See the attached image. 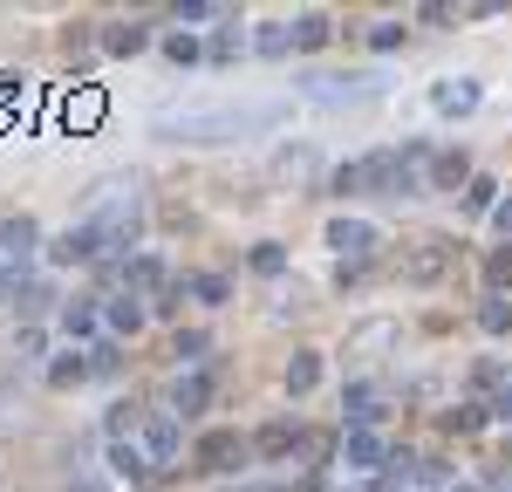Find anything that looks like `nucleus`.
<instances>
[{"label": "nucleus", "instance_id": "1", "mask_svg": "<svg viewBox=\"0 0 512 492\" xmlns=\"http://www.w3.org/2000/svg\"><path fill=\"white\" fill-rule=\"evenodd\" d=\"M287 117L280 103H253V110H192V117H164L158 137L164 144H233V137H253V130H274Z\"/></svg>", "mask_w": 512, "mask_h": 492}, {"label": "nucleus", "instance_id": "2", "mask_svg": "<svg viewBox=\"0 0 512 492\" xmlns=\"http://www.w3.org/2000/svg\"><path fill=\"white\" fill-rule=\"evenodd\" d=\"M431 158V144H403V151H369L362 164V192H376V199H417L424 185H417V164Z\"/></svg>", "mask_w": 512, "mask_h": 492}, {"label": "nucleus", "instance_id": "3", "mask_svg": "<svg viewBox=\"0 0 512 492\" xmlns=\"http://www.w3.org/2000/svg\"><path fill=\"white\" fill-rule=\"evenodd\" d=\"M301 96H315L328 110H342V103H369V96H383V76H301Z\"/></svg>", "mask_w": 512, "mask_h": 492}, {"label": "nucleus", "instance_id": "4", "mask_svg": "<svg viewBox=\"0 0 512 492\" xmlns=\"http://www.w3.org/2000/svg\"><path fill=\"white\" fill-rule=\"evenodd\" d=\"M444 267H451V240H417L410 246V253H403V267H396V274H403V287H431V281H444Z\"/></svg>", "mask_w": 512, "mask_h": 492}, {"label": "nucleus", "instance_id": "5", "mask_svg": "<svg viewBox=\"0 0 512 492\" xmlns=\"http://www.w3.org/2000/svg\"><path fill=\"white\" fill-rule=\"evenodd\" d=\"M478 103H485L478 76H444V82H431V110H437V117H472Z\"/></svg>", "mask_w": 512, "mask_h": 492}, {"label": "nucleus", "instance_id": "6", "mask_svg": "<svg viewBox=\"0 0 512 492\" xmlns=\"http://www.w3.org/2000/svg\"><path fill=\"white\" fill-rule=\"evenodd\" d=\"M328 246L342 253V267H362L376 253V226L369 219H328Z\"/></svg>", "mask_w": 512, "mask_h": 492}, {"label": "nucleus", "instance_id": "7", "mask_svg": "<svg viewBox=\"0 0 512 492\" xmlns=\"http://www.w3.org/2000/svg\"><path fill=\"white\" fill-rule=\"evenodd\" d=\"M96 253H103V233L82 219V226H69V233L48 240V267H82V260H96Z\"/></svg>", "mask_w": 512, "mask_h": 492}, {"label": "nucleus", "instance_id": "8", "mask_svg": "<svg viewBox=\"0 0 512 492\" xmlns=\"http://www.w3.org/2000/svg\"><path fill=\"white\" fill-rule=\"evenodd\" d=\"M246 438H239V431H205V438H198V472H239V465H246Z\"/></svg>", "mask_w": 512, "mask_h": 492}, {"label": "nucleus", "instance_id": "9", "mask_svg": "<svg viewBox=\"0 0 512 492\" xmlns=\"http://www.w3.org/2000/svg\"><path fill=\"white\" fill-rule=\"evenodd\" d=\"M342 465H349V472H383V465H390V445H383L376 431H349V438H342Z\"/></svg>", "mask_w": 512, "mask_h": 492}, {"label": "nucleus", "instance_id": "10", "mask_svg": "<svg viewBox=\"0 0 512 492\" xmlns=\"http://www.w3.org/2000/svg\"><path fill=\"white\" fill-rule=\"evenodd\" d=\"M205 404H212V383H205V369H185V376L171 383V417L185 424V417H198Z\"/></svg>", "mask_w": 512, "mask_h": 492}, {"label": "nucleus", "instance_id": "11", "mask_svg": "<svg viewBox=\"0 0 512 492\" xmlns=\"http://www.w3.org/2000/svg\"><path fill=\"white\" fill-rule=\"evenodd\" d=\"M280 383H287V397H308V390L321 383V349H294L287 369H280Z\"/></svg>", "mask_w": 512, "mask_h": 492}, {"label": "nucleus", "instance_id": "12", "mask_svg": "<svg viewBox=\"0 0 512 492\" xmlns=\"http://www.w3.org/2000/svg\"><path fill=\"white\" fill-rule=\"evenodd\" d=\"M35 246H41V226L28 212H21V219H0V253H7V260H28Z\"/></svg>", "mask_w": 512, "mask_h": 492}, {"label": "nucleus", "instance_id": "13", "mask_svg": "<svg viewBox=\"0 0 512 492\" xmlns=\"http://www.w3.org/2000/svg\"><path fill=\"white\" fill-rule=\"evenodd\" d=\"M151 48V28L144 21H110L103 28V55H144Z\"/></svg>", "mask_w": 512, "mask_h": 492}, {"label": "nucleus", "instance_id": "14", "mask_svg": "<svg viewBox=\"0 0 512 492\" xmlns=\"http://www.w3.org/2000/svg\"><path fill=\"white\" fill-rule=\"evenodd\" d=\"M458 185H472L465 151H437V158H431V192H458Z\"/></svg>", "mask_w": 512, "mask_h": 492}, {"label": "nucleus", "instance_id": "15", "mask_svg": "<svg viewBox=\"0 0 512 492\" xmlns=\"http://www.w3.org/2000/svg\"><path fill=\"white\" fill-rule=\"evenodd\" d=\"M144 445H151V458H158V465L178 451V417H171V410H158V417L144 424Z\"/></svg>", "mask_w": 512, "mask_h": 492}, {"label": "nucleus", "instance_id": "16", "mask_svg": "<svg viewBox=\"0 0 512 492\" xmlns=\"http://www.w3.org/2000/svg\"><path fill=\"white\" fill-rule=\"evenodd\" d=\"M110 472H117V479H151V458L130 445V438H117V445H110Z\"/></svg>", "mask_w": 512, "mask_h": 492}, {"label": "nucleus", "instance_id": "17", "mask_svg": "<svg viewBox=\"0 0 512 492\" xmlns=\"http://www.w3.org/2000/svg\"><path fill=\"white\" fill-rule=\"evenodd\" d=\"M294 445H301V431H294L287 417H280V424H267V431L253 438V451H260V458H287V451H294Z\"/></svg>", "mask_w": 512, "mask_h": 492}, {"label": "nucleus", "instance_id": "18", "mask_svg": "<svg viewBox=\"0 0 512 492\" xmlns=\"http://www.w3.org/2000/svg\"><path fill=\"white\" fill-rule=\"evenodd\" d=\"M253 48H260L267 62H280V55L294 48V21H260V35H253Z\"/></svg>", "mask_w": 512, "mask_h": 492}, {"label": "nucleus", "instance_id": "19", "mask_svg": "<svg viewBox=\"0 0 512 492\" xmlns=\"http://www.w3.org/2000/svg\"><path fill=\"white\" fill-rule=\"evenodd\" d=\"M62 117L76 123V130H89V123L103 117V89H96V82H89V89H82V96H69V103H62Z\"/></svg>", "mask_w": 512, "mask_h": 492}, {"label": "nucleus", "instance_id": "20", "mask_svg": "<svg viewBox=\"0 0 512 492\" xmlns=\"http://www.w3.org/2000/svg\"><path fill=\"white\" fill-rule=\"evenodd\" d=\"M328 35H335L328 14H294V48H328Z\"/></svg>", "mask_w": 512, "mask_h": 492}, {"label": "nucleus", "instance_id": "21", "mask_svg": "<svg viewBox=\"0 0 512 492\" xmlns=\"http://www.w3.org/2000/svg\"><path fill=\"white\" fill-rule=\"evenodd\" d=\"M103 322L117 328V335H137V328H144V301H137V294H123V301L103 308Z\"/></svg>", "mask_w": 512, "mask_h": 492}, {"label": "nucleus", "instance_id": "22", "mask_svg": "<svg viewBox=\"0 0 512 492\" xmlns=\"http://www.w3.org/2000/svg\"><path fill=\"white\" fill-rule=\"evenodd\" d=\"M82 376H89V349H69L62 363H48V383H55V390H76Z\"/></svg>", "mask_w": 512, "mask_h": 492}, {"label": "nucleus", "instance_id": "23", "mask_svg": "<svg viewBox=\"0 0 512 492\" xmlns=\"http://www.w3.org/2000/svg\"><path fill=\"white\" fill-rule=\"evenodd\" d=\"M239 48H246V41H239V14H219V35H212L205 55H212V62H233Z\"/></svg>", "mask_w": 512, "mask_h": 492}, {"label": "nucleus", "instance_id": "24", "mask_svg": "<svg viewBox=\"0 0 512 492\" xmlns=\"http://www.w3.org/2000/svg\"><path fill=\"white\" fill-rule=\"evenodd\" d=\"M478 328H485V335H506V328H512V301H506V294H485V308H478Z\"/></svg>", "mask_w": 512, "mask_h": 492}, {"label": "nucleus", "instance_id": "25", "mask_svg": "<svg viewBox=\"0 0 512 492\" xmlns=\"http://www.w3.org/2000/svg\"><path fill=\"white\" fill-rule=\"evenodd\" d=\"M123 281H130V287H164V260H151V253H144V260H130V267H123Z\"/></svg>", "mask_w": 512, "mask_h": 492}, {"label": "nucleus", "instance_id": "26", "mask_svg": "<svg viewBox=\"0 0 512 492\" xmlns=\"http://www.w3.org/2000/svg\"><path fill=\"white\" fill-rule=\"evenodd\" d=\"M410 472H417V479H424V486H458V479H451V465H444V458H410Z\"/></svg>", "mask_w": 512, "mask_h": 492}, {"label": "nucleus", "instance_id": "27", "mask_svg": "<svg viewBox=\"0 0 512 492\" xmlns=\"http://www.w3.org/2000/svg\"><path fill=\"white\" fill-rule=\"evenodd\" d=\"M390 335H396V322H362V328L349 335V349H383Z\"/></svg>", "mask_w": 512, "mask_h": 492}, {"label": "nucleus", "instance_id": "28", "mask_svg": "<svg viewBox=\"0 0 512 492\" xmlns=\"http://www.w3.org/2000/svg\"><path fill=\"white\" fill-rule=\"evenodd\" d=\"M492 205H499V185L492 178H472L465 185V212H492Z\"/></svg>", "mask_w": 512, "mask_h": 492}, {"label": "nucleus", "instance_id": "29", "mask_svg": "<svg viewBox=\"0 0 512 492\" xmlns=\"http://www.w3.org/2000/svg\"><path fill=\"white\" fill-rule=\"evenodd\" d=\"M62 328H69V335H96V308H89V301H69V308H62Z\"/></svg>", "mask_w": 512, "mask_h": 492}, {"label": "nucleus", "instance_id": "30", "mask_svg": "<svg viewBox=\"0 0 512 492\" xmlns=\"http://www.w3.org/2000/svg\"><path fill=\"white\" fill-rule=\"evenodd\" d=\"M192 294L205 301V308H219V301H226L233 287H226V274H198V281H192Z\"/></svg>", "mask_w": 512, "mask_h": 492}, {"label": "nucleus", "instance_id": "31", "mask_svg": "<svg viewBox=\"0 0 512 492\" xmlns=\"http://www.w3.org/2000/svg\"><path fill=\"white\" fill-rule=\"evenodd\" d=\"M280 267H287L280 240H260V246H253V274H280Z\"/></svg>", "mask_w": 512, "mask_h": 492}, {"label": "nucleus", "instance_id": "32", "mask_svg": "<svg viewBox=\"0 0 512 492\" xmlns=\"http://www.w3.org/2000/svg\"><path fill=\"white\" fill-rule=\"evenodd\" d=\"M485 424V404H458V410H444V431H478Z\"/></svg>", "mask_w": 512, "mask_h": 492}, {"label": "nucleus", "instance_id": "33", "mask_svg": "<svg viewBox=\"0 0 512 492\" xmlns=\"http://www.w3.org/2000/svg\"><path fill=\"white\" fill-rule=\"evenodd\" d=\"M164 55H171V62H198L205 48H198L192 35H164Z\"/></svg>", "mask_w": 512, "mask_h": 492}, {"label": "nucleus", "instance_id": "34", "mask_svg": "<svg viewBox=\"0 0 512 492\" xmlns=\"http://www.w3.org/2000/svg\"><path fill=\"white\" fill-rule=\"evenodd\" d=\"M485 281H492V287H506V281H512V246H499V253L485 260Z\"/></svg>", "mask_w": 512, "mask_h": 492}, {"label": "nucleus", "instance_id": "35", "mask_svg": "<svg viewBox=\"0 0 512 492\" xmlns=\"http://www.w3.org/2000/svg\"><path fill=\"white\" fill-rule=\"evenodd\" d=\"M396 41H403V21H376V28H369V48H383V55H390Z\"/></svg>", "mask_w": 512, "mask_h": 492}, {"label": "nucleus", "instance_id": "36", "mask_svg": "<svg viewBox=\"0 0 512 492\" xmlns=\"http://www.w3.org/2000/svg\"><path fill=\"white\" fill-rule=\"evenodd\" d=\"M178 21H219V7L212 0H178Z\"/></svg>", "mask_w": 512, "mask_h": 492}, {"label": "nucleus", "instance_id": "37", "mask_svg": "<svg viewBox=\"0 0 512 492\" xmlns=\"http://www.w3.org/2000/svg\"><path fill=\"white\" fill-rule=\"evenodd\" d=\"M110 369H117V349H110V342H96V349H89V376H110Z\"/></svg>", "mask_w": 512, "mask_h": 492}, {"label": "nucleus", "instance_id": "38", "mask_svg": "<svg viewBox=\"0 0 512 492\" xmlns=\"http://www.w3.org/2000/svg\"><path fill=\"white\" fill-rule=\"evenodd\" d=\"M171 356H178V363H198V356H205V335H198V328H192V335H178V349H171Z\"/></svg>", "mask_w": 512, "mask_h": 492}, {"label": "nucleus", "instance_id": "39", "mask_svg": "<svg viewBox=\"0 0 512 492\" xmlns=\"http://www.w3.org/2000/svg\"><path fill=\"white\" fill-rule=\"evenodd\" d=\"M110 431H117V438H123V431H137V404H110Z\"/></svg>", "mask_w": 512, "mask_h": 492}, {"label": "nucleus", "instance_id": "40", "mask_svg": "<svg viewBox=\"0 0 512 492\" xmlns=\"http://www.w3.org/2000/svg\"><path fill=\"white\" fill-rule=\"evenodd\" d=\"M485 417H499V424H512V383L499 390V397H492V404H485Z\"/></svg>", "mask_w": 512, "mask_h": 492}, {"label": "nucleus", "instance_id": "41", "mask_svg": "<svg viewBox=\"0 0 512 492\" xmlns=\"http://www.w3.org/2000/svg\"><path fill=\"white\" fill-rule=\"evenodd\" d=\"M41 349H48V335H41V328H28V335H21V356H28V363H41Z\"/></svg>", "mask_w": 512, "mask_h": 492}, {"label": "nucleus", "instance_id": "42", "mask_svg": "<svg viewBox=\"0 0 512 492\" xmlns=\"http://www.w3.org/2000/svg\"><path fill=\"white\" fill-rule=\"evenodd\" d=\"M492 226H499V233L512 240V199H499V205H492Z\"/></svg>", "mask_w": 512, "mask_h": 492}, {"label": "nucleus", "instance_id": "43", "mask_svg": "<svg viewBox=\"0 0 512 492\" xmlns=\"http://www.w3.org/2000/svg\"><path fill=\"white\" fill-rule=\"evenodd\" d=\"M76 492H110V486H103V479H76Z\"/></svg>", "mask_w": 512, "mask_h": 492}, {"label": "nucleus", "instance_id": "44", "mask_svg": "<svg viewBox=\"0 0 512 492\" xmlns=\"http://www.w3.org/2000/svg\"><path fill=\"white\" fill-rule=\"evenodd\" d=\"M451 492H485V486H465V479H458V486H451Z\"/></svg>", "mask_w": 512, "mask_h": 492}, {"label": "nucleus", "instance_id": "45", "mask_svg": "<svg viewBox=\"0 0 512 492\" xmlns=\"http://www.w3.org/2000/svg\"><path fill=\"white\" fill-rule=\"evenodd\" d=\"M506 451H512V445H506Z\"/></svg>", "mask_w": 512, "mask_h": 492}]
</instances>
